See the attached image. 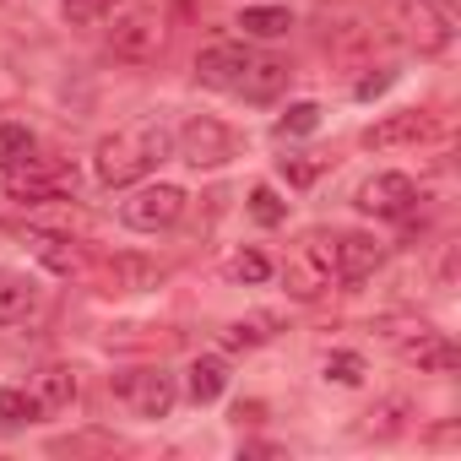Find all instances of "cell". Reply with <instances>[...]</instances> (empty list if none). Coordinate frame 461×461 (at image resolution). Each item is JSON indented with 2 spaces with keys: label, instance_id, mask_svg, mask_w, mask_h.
Instances as JSON below:
<instances>
[{
  "label": "cell",
  "instance_id": "4316f807",
  "mask_svg": "<svg viewBox=\"0 0 461 461\" xmlns=\"http://www.w3.org/2000/svg\"><path fill=\"white\" fill-rule=\"evenodd\" d=\"M407 412H412V402L407 396H391V402H380L369 418H380V423H369V434H396L402 423H407Z\"/></svg>",
  "mask_w": 461,
  "mask_h": 461
},
{
  "label": "cell",
  "instance_id": "e0dca14e",
  "mask_svg": "<svg viewBox=\"0 0 461 461\" xmlns=\"http://www.w3.org/2000/svg\"><path fill=\"white\" fill-rule=\"evenodd\" d=\"M33 158H39V141H33L28 125H17V120L0 125V174H12V168H23Z\"/></svg>",
  "mask_w": 461,
  "mask_h": 461
},
{
  "label": "cell",
  "instance_id": "4fadbf2b",
  "mask_svg": "<svg viewBox=\"0 0 461 461\" xmlns=\"http://www.w3.org/2000/svg\"><path fill=\"white\" fill-rule=\"evenodd\" d=\"M109 50L120 55V60H152L158 50H163V23H152V17H125V23H114V33H109Z\"/></svg>",
  "mask_w": 461,
  "mask_h": 461
},
{
  "label": "cell",
  "instance_id": "603a6c76",
  "mask_svg": "<svg viewBox=\"0 0 461 461\" xmlns=\"http://www.w3.org/2000/svg\"><path fill=\"white\" fill-rule=\"evenodd\" d=\"M114 6H120V0H60L66 23H77V28H98V23H104Z\"/></svg>",
  "mask_w": 461,
  "mask_h": 461
},
{
  "label": "cell",
  "instance_id": "5bb4252c",
  "mask_svg": "<svg viewBox=\"0 0 461 461\" xmlns=\"http://www.w3.org/2000/svg\"><path fill=\"white\" fill-rule=\"evenodd\" d=\"M39 283L28 272H12V267H0V326H17L39 310Z\"/></svg>",
  "mask_w": 461,
  "mask_h": 461
},
{
  "label": "cell",
  "instance_id": "8992f818",
  "mask_svg": "<svg viewBox=\"0 0 461 461\" xmlns=\"http://www.w3.org/2000/svg\"><path fill=\"white\" fill-rule=\"evenodd\" d=\"M174 147H179V158L190 168H222L228 158H234V131H228L222 120H212V114H190L179 125Z\"/></svg>",
  "mask_w": 461,
  "mask_h": 461
},
{
  "label": "cell",
  "instance_id": "6da1fadb",
  "mask_svg": "<svg viewBox=\"0 0 461 461\" xmlns=\"http://www.w3.org/2000/svg\"><path fill=\"white\" fill-rule=\"evenodd\" d=\"M195 77L206 87H217V93H234V98H250V104H272L288 87V66L272 60V55H256L245 44H212V50H201Z\"/></svg>",
  "mask_w": 461,
  "mask_h": 461
},
{
  "label": "cell",
  "instance_id": "83f0119b",
  "mask_svg": "<svg viewBox=\"0 0 461 461\" xmlns=\"http://www.w3.org/2000/svg\"><path fill=\"white\" fill-rule=\"evenodd\" d=\"M267 337H272V331H267L261 321H234V326H222L217 342H222V348H261Z\"/></svg>",
  "mask_w": 461,
  "mask_h": 461
},
{
  "label": "cell",
  "instance_id": "52a82bcc",
  "mask_svg": "<svg viewBox=\"0 0 461 461\" xmlns=\"http://www.w3.org/2000/svg\"><path fill=\"white\" fill-rule=\"evenodd\" d=\"M114 396L136 412V418H168L174 402H179V385L168 369H131L114 380Z\"/></svg>",
  "mask_w": 461,
  "mask_h": 461
},
{
  "label": "cell",
  "instance_id": "d4e9b609",
  "mask_svg": "<svg viewBox=\"0 0 461 461\" xmlns=\"http://www.w3.org/2000/svg\"><path fill=\"white\" fill-rule=\"evenodd\" d=\"M228 277H234V283H267L272 277V261L261 250H240L234 261H228Z\"/></svg>",
  "mask_w": 461,
  "mask_h": 461
},
{
  "label": "cell",
  "instance_id": "8fae6325",
  "mask_svg": "<svg viewBox=\"0 0 461 461\" xmlns=\"http://www.w3.org/2000/svg\"><path fill=\"white\" fill-rule=\"evenodd\" d=\"M434 131V120L429 114H418V109H402V114H385V120H375L358 141L369 147V152H391V147H418L423 136Z\"/></svg>",
  "mask_w": 461,
  "mask_h": 461
},
{
  "label": "cell",
  "instance_id": "44dd1931",
  "mask_svg": "<svg viewBox=\"0 0 461 461\" xmlns=\"http://www.w3.org/2000/svg\"><path fill=\"white\" fill-rule=\"evenodd\" d=\"M114 277H120V283H114L120 294H136V288L163 283V267H152V261H131V256H125V261H114Z\"/></svg>",
  "mask_w": 461,
  "mask_h": 461
},
{
  "label": "cell",
  "instance_id": "277c9868",
  "mask_svg": "<svg viewBox=\"0 0 461 461\" xmlns=\"http://www.w3.org/2000/svg\"><path fill=\"white\" fill-rule=\"evenodd\" d=\"M380 337L418 369H456V348L429 321H380Z\"/></svg>",
  "mask_w": 461,
  "mask_h": 461
},
{
  "label": "cell",
  "instance_id": "f1b7e54d",
  "mask_svg": "<svg viewBox=\"0 0 461 461\" xmlns=\"http://www.w3.org/2000/svg\"><path fill=\"white\" fill-rule=\"evenodd\" d=\"M283 174H288L294 185H310V179L321 174V158H310V152H294V158H283Z\"/></svg>",
  "mask_w": 461,
  "mask_h": 461
},
{
  "label": "cell",
  "instance_id": "f546056e",
  "mask_svg": "<svg viewBox=\"0 0 461 461\" xmlns=\"http://www.w3.org/2000/svg\"><path fill=\"white\" fill-rule=\"evenodd\" d=\"M391 87V77H364L358 82V98H375V93H385Z\"/></svg>",
  "mask_w": 461,
  "mask_h": 461
},
{
  "label": "cell",
  "instance_id": "3957f363",
  "mask_svg": "<svg viewBox=\"0 0 461 461\" xmlns=\"http://www.w3.org/2000/svg\"><path fill=\"white\" fill-rule=\"evenodd\" d=\"M288 294L294 299H321L337 283V234H304L288 256Z\"/></svg>",
  "mask_w": 461,
  "mask_h": 461
},
{
  "label": "cell",
  "instance_id": "ba28073f",
  "mask_svg": "<svg viewBox=\"0 0 461 461\" xmlns=\"http://www.w3.org/2000/svg\"><path fill=\"white\" fill-rule=\"evenodd\" d=\"M6 190H12V201H28V206H39V201H66L71 190H77V174L71 168H50V163H23V168H12L6 174Z\"/></svg>",
  "mask_w": 461,
  "mask_h": 461
},
{
  "label": "cell",
  "instance_id": "30bf717a",
  "mask_svg": "<svg viewBox=\"0 0 461 461\" xmlns=\"http://www.w3.org/2000/svg\"><path fill=\"white\" fill-rule=\"evenodd\" d=\"M358 212H375V217H407L418 206V185L407 174H375L358 185Z\"/></svg>",
  "mask_w": 461,
  "mask_h": 461
},
{
  "label": "cell",
  "instance_id": "ac0fdd59",
  "mask_svg": "<svg viewBox=\"0 0 461 461\" xmlns=\"http://www.w3.org/2000/svg\"><path fill=\"white\" fill-rule=\"evenodd\" d=\"M39 418V402H33V391H17V385H6L0 391V434H17V429H28Z\"/></svg>",
  "mask_w": 461,
  "mask_h": 461
},
{
  "label": "cell",
  "instance_id": "7c38bea8",
  "mask_svg": "<svg viewBox=\"0 0 461 461\" xmlns=\"http://www.w3.org/2000/svg\"><path fill=\"white\" fill-rule=\"evenodd\" d=\"M380 240L375 234H358V228H348V234H337V283H364L375 267H380Z\"/></svg>",
  "mask_w": 461,
  "mask_h": 461
},
{
  "label": "cell",
  "instance_id": "5b68a950",
  "mask_svg": "<svg viewBox=\"0 0 461 461\" xmlns=\"http://www.w3.org/2000/svg\"><path fill=\"white\" fill-rule=\"evenodd\" d=\"M185 217V190L179 185H141L120 201V222L136 228V234H158V228H174Z\"/></svg>",
  "mask_w": 461,
  "mask_h": 461
},
{
  "label": "cell",
  "instance_id": "2e32d148",
  "mask_svg": "<svg viewBox=\"0 0 461 461\" xmlns=\"http://www.w3.org/2000/svg\"><path fill=\"white\" fill-rule=\"evenodd\" d=\"M185 391H190V402H195V407L217 402V396L228 391V364H222V358H195V364H190Z\"/></svg>",
  "mask_w": 461,
  "mask_h": 461
},
{
  "label": "cell",
  "instance_id": "ffe728a7",
  "mask_svg": "<svg viewBox=\"0 0 461 461\" xmlns=\"http://www.w3.org/2000/svg\"><path fill=\"white\" fill-rule=\"evenodd\" d=\"M240 28H245V39H283V33L294 28V17H288L283 6H250V12L240 17Z\"/></svg>",
  "mask_w": 461,
  "mask_h": 461
},
{
  "label": "cell",
  "instance_id": "7402d4cb",
  "mask_svg": "<svg viewBox=\"0 0 461 461\" xmlns=\"http://www.w3.org/2000/svg\"><path fill=\"white\" fill-rule=\"evenodd\" d=\"M321 375H326L331 385H364V375H369V364H364L358 353H326V364H321Z\"/></svg>",
  "mask_w": 461,
  "mask_h": 461
},
{
  "label": "cell",
  "instance_id": "cb8c5ba5",
  "mask_svg": "<svg viewBox=\"0 0 461 461\" xmlns=\"http://www.w3.org/2000/svg\"><path fill=\"white\" fill-rule=\"evenodd\" d=\"M250 217H256L261 228H277V222L288 217V206L277 201V190H272V185H256V190H250Z\"/></svg>",
  "mask_w": 461,
  "mask_h": 461
},
{
  "label": "cell",
  "instance_id": "d6986e66",
  "mask_svg": "<svg viewBox=\"0 0 461 461\" xmlns=\"http://www.w3.org/2000/svg\"><path fill=\"white\" fill-rule=\"evenodd\" d=\"M28 250H33L44 267H55V272H77V267H82L77 245H71V240H60V234H28Z\"/></svg>",
  "mask_w": 461,
  "mask_h": 461
},
{
  "label": "cell",
  "instance_id": "484cf974",
  "mask_svg": "<svg viewBox=\"0 0 461 461\" xmlns=\"http://www.w3.org/2000/svg\"><path fill=\"white\" fill-rule=\"evenodd\" d=\"M321 125V104H288V114L277 120V136H310Z\"/></svg>",
  "mask_w": 461,
  "mask_h": 461
},
{
  "label": "cell",
  "instance_id": "9a60e30c",
  "mask_svg": "<svg viewBox=\"0 0 461 461\" xmlns=\"http://www.w3.org/2000/svg\"><path fill=\"white\" fill-rule=\"evenodd\" d=\"M33 402H39V412H60V407H71V402H77V375H71L66 364L39 369V380H33Z\"/></svg>",
  "mask_w": 461,
  "mask_h": 461
},
{
  "label": "cell",
  "instance_id": "9c48e42d",
  "mask_svg": "<svg viewBox=\"0 0 461 461\" xmlns=\"http://www.w3.org/2000/svg\"><path fill=\"white\" fill-rule=\"evenodd\" d=\"M396 23H402V39H407L418 55L450 50V17L434 6V0H407V6L396 12Z\"/></svg>",
  "mask_w": 461,
  "mask_h": 461
},
{
  "label": "cell",
  "instance_id": "7a4b0ae2",
  "mask_svg": "<svg viewBox=\"0 0 461 461\" xmlns=\"http://www.w3.org/2000/svg\"><path fill=\"white\" fill-rule=\"evenodd\" d=\"M168 147H174V136H168V125H163V120L120 125L114 136H104V141H98V152H93V174H98V185H109V190L141 185V179L168 158Z\"/></svg>",
  "mask_w": 461,
  "mask_h": 461
}]
</instances>
